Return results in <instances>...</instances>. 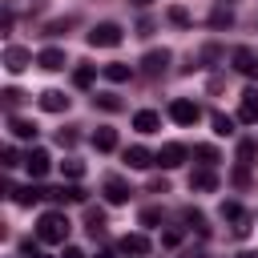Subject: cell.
I'll list each match as a JSON object with an SVG mask.
<instances>
[{
	"mask_svg": "<svg viewBox=\"0 0 258 258\" xmlns=\"http://www.w3.org/2000/svg\"><path fill=\"white\" fill-rule=\"evenodd\" d=\"M69 218L60 214V210H48V214H40V222H36V242H44V246H60L64 238H69Z\"/></svg>",
	"mask_w": 258,
	"mask_h": 258,
	"instance_id": "cell-1",
	"label": "cell"
},
{
	"mask_svg": "<svg viewBox=\"0 0 258 258\" xmlns=\"http://www.w3.org/2000/svg\"><path fill=\"white\" fill-rule=\"evenodd\" d=\"M89 44H93V48H113V44H121V24H113V20L97 24V28L89 32Z\"/></svg>",
	"mask_w": 258,
	"mask_h": 258,
	"instance_id": "cell-2",
	"label": "cell"
},
{
	"mask_svg": "<svg viewBox=\"0 0 258 258\" xmlns=\"http://www.w3.org/2000/svg\"><path fill=\"white\" fill-rule=\"evenodd\" d=\"M169 117H173L177 125H194V121L202 117V109H198V101H189V97H173V101H169Z\"/></svg>",
	"mask_w": 258,
	"mask_h": 258,
	"instance_id": "cell-3",
	"label": "cell"
},
{
	"mask_svg": "<svg viewBox=\"0 0 258 258\" xmlns=\"http://www.w3.org/2000/svg\"><path fill=\"white\" fill-rule=\"evenodd\" d=\"M185 157H189V149H185L181 141H165V145L157 149V165H161V169H177Z\"/></svg>",
	"mask_w": 258,
	"mask_h": 258,
	"instance_id": "cell-4",
	"label": "cell"
},
{
	"mask_svg": "<svg viewBox=\"0 0 258 258\" xmlns=\"http://www.w3.org/2000/svg\"><path fill=\"white\" fill-rule=\"evenodd\" d=\"M230 60H234V69H238L242 77H250V81H258V56H254V48H246V44H238Z\"/></svg>",
	"mask_w": 258,
	"mask_h": 258,
	"instance_id": "cell-5",
	"label": "cell"
},
{
	"mask_svg": "<svg viewBox=\"0 0 258 258\" xmlns=\"http://www.w3.org/2000/svg\"><path fill=\"white\" fill-rule=\"evenodd\" d=\"M28 64H32V52L28 48H20V44H8L4 48V69L8 73H24Z\"/></svg>",
	"mask_w": 258,
	"mask_h": 258,
	"instance_id": "cell-6",
	"label": "cell"
},
{
	"mask_svg": "<svg viewBox=\"0 0 258 258\" xmlns=\"http://www.w3.org/2000/svg\"><path fill=\"white\" fill-rule=\"evenodd\" d=\"M48 165H52V157H48L44 149H28V157H24V169H28V177H32V181H40V177L48 173Z\"/></svg>",
	"mask_w": 258,
	"mask_h": 258,
	"instance_id": "cell-7",
	"label": "cell"
},
{
	"mask_svg": "<svg viewBox=\"0 0 258 258\" xmlns=\"http://www.w3.org/2000/svg\"><path fill=\"white\" fill-rule=\"evenodd\" d=\"M129 194H133V189H129L125 177H105V202H109V206H125Z\"/></svg>",
	"mask_w": 258,
	"mask_h": 258,
	"instance_id": "cell-8",
	"label": "cell"
},
{
	"mask_svg": "<svg viewBox=\"0 0 258 258\" xmlns=\"http://www.w3.org/2000/svg\"><path fill=\"white\" fill-rule=\"evenodd\" d=\"M165 64H169V52H165V48H153V52L141 56V73H145V77H161Z\"/></svg>",
	"mask_w": 258,
	"mask_h": 258,
	"instance_id": "cell-9",
	"label": "cell"
},
{
	"mask_svg": "<svg viewBox=\"0 0 258 258\" xmlns=\"http://www.w3.org/2000/svg\"><path fill=\"white\" fill-rule=\"evenodd\" d=\"M69 105H73V97H64L60 89H44L40 93V109L44 113H69Z\"/></svg>",
	"mask_w": 258,
	"mask_h": 258,
	"instance_id": "cell-10",
	"label": "cell"
},
{
	"mask_svg": "<svg viewBox=\"0 0 258 258\" xmlns=\"http://www.w3.org/2000/svg\"><path fill=\"white\" fill-rule=\"evenodd\" d=\"M125 161H129V169H149V165H157V153L145 149V145H129L125 149Z\"/></svg>",
	"mask_w": 258,
	"mask_h": 258,
	"instance_id": "cell-11",
	"label": "cell"
},
{
	"mask_svg": "<svg viewBox=\"0 0 258 258\" xmlns=\"http://www.w3.org/2000/svg\"><path fill=\"white\" fill-rule=\"evenodd\" d=\"M133 129L137 133H157L161 129V113L157 109H137L133 113Z\"/></svg>",
	"mask_w": 258,
	"mask_h": 258,
	"instance_id": "cell-12",
	"label": "cell"
},
{
	"mask_svg": "<svg viewBox=\"0 0 258 258\" xmlns=\"http://www.w3.org/2000/svg\"><path fill=\"white\" fill-rule=\"evenodd\" d=\"M153 250V242L145 238V234H125L121 238V254H133V258H145Z\"/></svg>",
	"mask_w": 258,
	"mask_h": 258,
	"instance_id": "cell-13",
	"label": "cell"
},
{
	"mask_svg": "<svg viewBox=\"0 0 258 258\" xmlns=\"http://www.w3.org/2000/svg\"><path fill=\"white\" fill-rule=\"evenodd\" d=\"M238 121H246V125L258 121V89H246V93H242V101H238Z\"/></svg>",
	"mask_w": 258,
	"mask_h": 258,
	"instance_id": "cell-14",
	"label": "cell"
},
{
	"mask_svg": "<svg viewBox=\"0 0 258 258\" xmlns=\"http://www.w3.org/2000/svg\"><path fill=\"white\" fill-rule=\"evenodd\" d=\"M36 64L48 69V73H56V69L69 64V56H64V48H40V52H36Z\"/></svg>",
	"mask_w": 258,
	"mask_h": 258,
	"instance_id": "cell-15",
	"label": "cell"
},
{
	"mask_svg": "<svg viewBox=\"0 0 258 258\" xmlns=\"http://www.w3.org/2000/svg\"><path fill=\"white\" fill-rule=\"evenodd\" d=\"M189 189H198V194L218 189V173H214V169H206V165H202V169H194V173H189Z\"/></svg>",
	"mask_w": 258,
	"mask_h": 258,
	"instance_id": "cell-16",
	"label": "cell"
},
{
	"mask_svg": "<svg viewBox=\"0 0 258 258\" xmlns=\"http://www.w3.org/2000/svg\"><path fill=\"white\" fill-rule=\"evenodd\" d=\"M8 129H12L16 141H36V125L24 121V117H8Z\"/></svg>",
	"mask_w": 258,
	"mask_h": 258,
	"instance_id": "cell-17",
	"label": "cell"
},
{
	"mask_svg": "<svg viewBox=\"0 0 258 258\" xmlns=\"http://www.w3.org/2000/svg\"><path fill=\"white\" fill-rule=\"evenodd\" d=\"M93 149H101V153H113V149H117V129L101 125V129L93 133Z\"/></svg>",
	"mask_w": 258,
	"mask_h": 258,
	"instance_id": "cell-18",
	"label": "cell"
},
{
	"mask_svg": "<svg viewBox=\"0 0 258 258\" xmlns=\"http://www.w3.org/2000/svg\"><path fill=\"white\" fill-rule=\"evenodd\" d=\"M44 198H52V202H85V189L81 185H60V189H44Z\"/></svg>",
	"mask_w": 258,
	"mask_h": 258,
	"instance_id": "cell-19",
	"label": "cell"
},
{
	"mask_svg": "<svg viewBox=\"0 0 258 258\" xmlns=\"http://www.w3.org/2000/svg\"><path fill=\"white\" fill-rule=\"evenodd\" d=\"M101 73H105V81H113V85H121V81H129V77H133V69H129V64H121V60L105 64Z\"/></svg>",
	"mask_w": 258,
	"mask_h": 258,
	"instance_id": "cell-20",
	"label": "cell"
},
{
	"mask_svg": "<svg viewBox=\"0 0 258 258\" xmlns=\"http://www.w3.org/2000/svg\"><path fill=\"white\" fill-rule=\"evenodd\" d=\"M218 214H222L226 222H238V234L246 230V214H242V206H238V202H222V210H218Z\"/></svg>",
	"mask_w": 258,
	"mask_h": 258,
	"instance_id": "cell-21",
	"label": "cell"
},
{
	"mask_svg": "<svg viewBox=\"0 0 258 258\" xmlns=\"http://www.w3.org/2000/svg\"><path fill=\"white\" fill-rule=\"evenodd\" d=\"M40 198H44V189H36V185L12 189V202H16V206H32V202H40Z\"/></svg>",
	"mask_w": 258,
	"mask_h": 258,
	"instance_id": "cell-22",
	"label": "cell"
},
{
	"mask_svg": "<svg viewBox=\"0 0 258 258\" xmlns=\"http://www.w3.org/2000/svg\"><path fill=\"white\" fill-rule=\"evenodd\" d=\"M93 81H97V69H93V64H81V69H73V85H77V89H89Z\"/></svg>",
	"mask_w": 258,
	"mask_h": 258,
	"instance_id": "cell-23",
	"label": "cell"
},
{
	"mask_svg": "<svg viewBox=\"0 0 258 258\" xmlns=\"http://www.w3.org/2000/svg\"><path fill=\"white\" fill-rule=\"evenodd\" d=\"M210 125H214L218 137H230L234 133V117H226V113H210Z\"/></svg>",
	"mask_w": 258,
	"mask_h": 258,
	"instance_id": "cell-24",
	"label": "cell"
},
{
	"mask_svg": "<svg viewBox=\"0 0 258 258\" xmlns=\"http://www.w3.org/2000/svg\"><path fill=\"white\" fill-rule=\"evenodd\" d=\"M194 157H198V161H202V165H206V169H214V165H218V161H222V157H218V149H214V145H194Z\"/></svg>",
	"mask_w": 258,
	"mask_h": 258,
	"instance_id": "cell-25",
	"label": "cell"
},
{
	"mask_svg": "<svg viewBox=\"0 0 258 258\" xmlns=\"http://www.w3.org/2000/svg\"><path fill=\"white\" fill-rule=\"evenodd\" d=\"M93 105H101L105 113H117V109H121V97H117V93H97Z\"/></svg>",
	"mask_w": 258,
	"mask_h": 258,
	"instance_id": "cell-26",
	"label": "cell"
},
{
	"mask_svg": "<svg viewBox=\"0 0 258 258\" xmlns=\"http://www.w3.org/2000/svg\"><path fill=\"white\" fill-rule=\"evenodd\" d=\"M60 169H64V177H69V181H77V177L85 173V161H77V157H69V161H60Z\"/></svg>",
	"mask_w": 258,
	"mask_h": 258,
	"instance_id": "cell-27",
	"label": "cell"
},
{
	"mask_svg": "<svg viewBox=\"0 0 258 258\" xmlns=\"http://www.w3.org/2000/svg\"><path fill=\"white\" fill-rule=\"evenodd\" d=\"M234 185H238V189H242V185H250V165H246V161H238V165H234Z\"/></svg>",
	"mask_w": 258,
	"mask_h": 258,
	"instance_id": "cell-28",
	"label": "cell"
},
{
	"mask_svg": "<svg viewBox=\"0 0 258 258\" xmlns=\"http://www.w3.org/2000/svg\"><path fill=\"white\" fill-rule=\"evenodd\" d=\"M161 222V206H145L141 210V226H157Z\"/></svg>",
	"mask_w": 258,
	"mask_h": 258,
	"instance_id": "cell-29",
	"label": "cell"
},
{
	"mask_svg": "<svg viewBox=\"0 0 258 258\" xmlns=\"http://www.w3.org/2000/svg\"><path fill=\"white\" fill-rule=\"evenodd\" d=\"M230 20H234V12H230V8H214V16H210V24H214V28H222V24H230Z\"/></svg>",
	"mask_w": 258,
	"mask_h": 258,
	"instance_id": "cell-30",
	"label": "cell"
},
{
	"mask_svg": "<svg viewBox=\"0 0 258 258\" xmlns=\"http://www.w3.org/2000/svg\"><path fill=\"white\" fill-rule=\"evenodd\" d=\"M254 153H258V145H254V141L246 137V141L238 145V161H246V165H250V157H254Z\"/></svg>",
	"mask_w": 258,
	"mask_h": 258,
	"instance_id": "cell-31",
	"label": "cell"
},
{
	"mask_svg": "<svg viewBox=\"0 0 258 258\" xmlns=\"http://www.w3.org/2000/svg\"><path fill=\"white\" fill-rule=\"evenodd\" d=\"M169 20H173V24H189V12H185L181 4H173V8H169Z\"/></svg>",
	"mask_w": 258,
	"mask_h": 258,
	"instance_id": "cell-32",
	"label": "cell"
},
{
	"mask_svg": "<svg viewBox=\"0 0 258 258\" xmlns=\"http://www.w3.org/2000/svg\"><path fill=\"white\" fill-rule=\"evenodd\" d=\"M177 242H181V230H165L161 234V246H177Z\"/></svg>",
	"mask_w": 258,
	"mask_h": 258,
	"instance_id": "cell-33",
	"label": "cell"
},
{
	"mask_svg": "<svg viewBox=\"0 0 258 258\" xmlns=\"http://www.w3.org/2000/svg\"><path fill=\"white\" fill-rule=\"evenodd\" d=\"M0 97H4V105H8V109H16V101H20V93H16V89H4Z\"/></svg>",
	"mask_w": 258,
	"mask_h": 258,
	"instance_id": "cell-34",
	"label": "cell"
},
{
	"mask_svg": "<svg viewBox=\"0 0 258 258\" xmlns=\"http://www.w3.org/2000/svg\"><path fill=\"white\" fill-rule=\"evenodd\" d=\"M56 141H60V145H77V133H73V129H60Z\"/></svg>",
	"mask_w": 258,
	"mask_h": 258,
	"instance_id": "cell-35",
	"label": "cell"
},
{
	"mask_svg": "<svg viewBox=\"0 0 258 258\" xmlns=\"http://www.w3.org/2000/svg\"><path fill=\"white\" fill-rule=\"evenodd\" d=\"M0 157H4V165H16V145H4Z\"/></svg>",
	"mask_w": 258,
	"mask_h": 258,
	"instance_id": "cell-36",
	"label": "cell"
},
{
	"mask_svg": "<svg viewBox=\"0 0 258 258\" xmlns=\"http://www.w3.org/2000/svg\"><path fill=\"white\" fill-rule=\"evenodd\" d=\"M60 258H85V254H81L77 246H64V254H60Z\"/></svg>",
	"mask_w": 258,
	"mask_h": 258,
	"instance_id": "cell-37",
	"label": "cell"
},
{
	"mask_svg": "<svg viewBox=\"0 0 258 258\" xmlns=\"http://www.w3.org/2000/svg\"><path fill=\"white\" fill-rule=\"evenodd\" d=\"M133 4H137V8H149V4H153V0H133Z\"/></svg>",
	"mask_w": 258,
	"mask_h": 258,
	"instance_id": "cell-38",
	"label": "cell"
},
{
	"mask_svg": "<svg viewBox=\"0 0 258 258\" xmlns=\"http://www.w3.org/2000/svg\"><path fill=\"white\" fill-rule=\"evenodd\" d=\"M97 258H113V254H109V250H101V254H97Z\"/></svg>",
	"mask_w": 258,
	"mask_h": 258,
	"instance_id": "cell-39",
	"label": "cell"
},
{
	"mask_svg": "<svg viewBox=\"0 0 258 258\" xmlns=\"http://www.w3.org/2000/svg\"><path fill=\"white\" fill-rule=\"evenodd\" d=\"M238 258H254V254H238Z\"/></svg>",
	"mask_w": 258,
	"mask_h": 258,
	"instance_id": "cell-40",
	"label": "cell"
},
{
	"mask_svg": "<svg viewBox=\"0 0 258 258\" xmlns=\"http://www.w3.org/2000/svg\"><path fill=\"white\" fill-rule=\"evenodd\" d=\"M32 258H44V254H40V250H36V254H32Z\"/></svg>",
	"mask_w": 258,
	"mask_h": 258,
	"instance_id": "cell-41",
	"label": "cell"
}]
</instances>
